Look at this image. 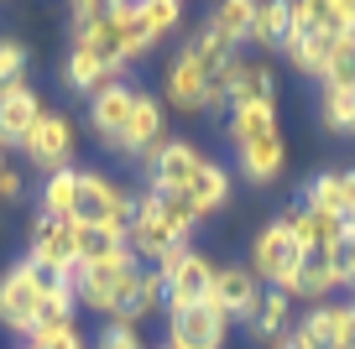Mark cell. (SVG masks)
<instances>
[{
	"label": "cell",
	"mask_w": 355,
	"mask_h": 349,
	"mask_svg": "<svg viewBox=\"0 0 355 349\" xmlns=\"http://www.w3.org/2000/svg\"><path fill=\"white\" fill-rule=\"evenodd\" d=\"M136 94H141V89L125 84V78L105 84L100 94H89V131L100 136L110 152L121 146V136H125V120H131V109H136Z\"/></svg>",
	"instance_id": "cell-12"
},
{
	"label": "cell",
	"mask_w": 355,
	"mask_h": 349,
	"mask_svg": "<svg viewBox=\"0 0 355 349\" xmlns=\"http://www.w3.org/2000/svg\"><path fill=\"white\" fill-rule=\"evenodd\" d=\"M199 229V219H193L189 198H162V193H136L131 204V224H125V240H131V256L136 261H162L167 251H178V245H189V235Z\"/></svg>",
	"instance_id": "cell-1"
},
{
	"label": "cell",
	"mask_w": 355,
	"mask_h": 349,
	"mask_svg": "<svg viewBox=\"0 0 355 349\" xmlns=\"http://www.w3.org/2000/svg\"><path fill=\"white\" fill-rule=\"evenodd\" d=\"M261 292H266V287L251 276V266H220V271H214V287H209V297H204V303L220 307L230 323H245V318H251V307L261 303Z\"/></svg>",
	"instance_id": "cell-16"
},
{
	"label": "cell",
	"mask_w": 355,
	"mask_h": 349,
	"mask_svg": "<svg viewBox=\"0 0 355 349\" xmlns=\"http://www.w3.org/2000/svg\"><path fill=\"white\" fill-rule=\"evenodd\" d=\"M47 109H42V94H37L32 84H6L0 89V146L11 152V146H21L26 136L37 131V120H42Z\"/></svg>",
	"instance_id": "cell-13"
},
{
	"label": "cell",
	"mask_w": 355,
	"mask_h": 349,
	"mask_svg": "<svg viewBox=\"0 0 355 349\" xmlns=\"http://www.w3.org/2000/svg\"><path fill=\"white\" fill-rule=\"evenodd\" d=\"M141 21L152 26V37L162 42L167 32H178V21H183V6H178V0H141Z\"/></svg>",
	"instance_id": "cell-35"
},
{
	"label": "cell",
	"mask_w": 355,
	"mask_h": 349,
	"mask_svg": "<svg viewBox=\"0 0 355 349\" xmlns=\"http://www.w3.org/2000/svg\"><path fill=\"white\" fill-rule=\"evenodd\" d=\"M26 266H32L37 276H47V282H73L78 271V251H73V224L68 219H32V245H26L21 256Z\"/></svg>",
	"instance_id": "cell-7"
},
{
	"label": "cell",
	"mask_w": 355,
	"mask_h": 349,
	"mask_svg": "<svg viewBox=\"0 0 355 349\" xmlns=\"http://www.w3.org/2000/svg\"><path fill=\"white\" fill-rule=\"evenodd\" d=\"M115 78H125L121 68H110L94 47H84V42H73L68 47V63H63V84L73 89V94H100L105 84H115Z\"/></svg>",
	"instance_id": "cell-19"
},
{
	"label": "cell",
	"mask_w": 355,
	"mask_h": 349,
	"mask_svg": "<svg viewBox=\"0 0 355 349\" xmlns=\"http://www.w3.org/2000/svg\"><path fill=\"white\" fill-rule=\"evenodd\" d=\"M241 328L256 339V344H272V349H277L282 339H288V328H293V297H282V292H272V287H266L261 303L251 307V318H245Z\"/></svg>",
	"instance_id": "cell-20"
},
{
	"label": "cell",
	"mask_w": 355,
	"mask_h": 349,
	"mask_svg": "<svg viewBox=\"0 0 355 349\" xmlns=\"http://www.w3.org/2000/svg\"><path fill=\"white\" fill-rule=\"evenodd\" d=\"M334 303H319V307H309L303 318H293V328H288V339L282 344L288 349H334Z\"/></svg>",
	"instance_id": "cell-26"
},
{
	"label": "cell",
	"mask_w": 355,
	"mask_h": 349,
	"mask_svg": "<svg viewBox=\"0 0 355 349\" xmlns=\"http://www.w3.org/2000/svg\"><path fill=\"white\" fill-rule=\"evenodd\" d=\"M298 204H303V208H319V214H329V219H345V214H350V204H355V167H329V172H313Z\"/></svg>",
	"instance_id": "cell-18"
},
{
	"label": "cell",
	"mask_w": 355,
	"mask_h": 349,
	"mask_svg": "<svg viewBox=\"0 0 355 349\" xmlns=\"http://www.w3.org/2000/svg\"><path fill=\"white\" fill-rule=\"evenodd\" d=\"M0 167H6V146H0Z\"/></svg>",
	"instance_id": "cell-43"
},
{
	"label": "cell",
	"mask_w": 355,
	"mask_h": 349,
	"mask_svg": "<svg viewBox=\"0 0 355 349\" xmlns=\"http://www.w3.org/2000/svg\"><path fill=\"white\" fill-rule=\"evenodd\" d=\"M282 37H288V0H256L245 47H256V53H277Z\"/></svg>",
	"instance_id": "cell-27"
},
{
	"label": "cell",
	"mask_w": 355,
	"mask_h": 349,
	"mask_svg": "<svg viewBox=\"0 0 355 349\" xmlns=\"http://www.w3.org/2000/svg\"><path fill=\"white\" fill-rule=\"evenodd\" d=\"M26 349H89V339L78 334V323H58V328H37Z\"/></svg>",
	"instance_id": "cell-37"
},
{
	"label": "cell",
	"mask_w": 355,
	"mask_h": 349,
	"mask_svg": "<svg viewBox=\"0 0 355 349\" xmlns=\"http://www.w3.org/2000/svg\"><path fill=\"white\" fill-rule=\"evenodd\" d=\"M345 287V271H340V256H303L298 266V282H293V297L309 307H319L324 297H334Z\"/></svg>",
	"instance_id": "cell-21"
},
{
	"label": "cell",
	"mask_w": 355,
	"mask_h": 349,
	"mask_svg": "<svg viewBox=\"0 0 355 349\" xmlns=\"http://www.w3.org/2000/svg\"><path fill=\"white\" fill-rule=\"evenodd\" d=\"M26 57H32V53H26L21 37H0V89L26 78Z\"/></svg>",
	"instance_id": "cell-36"
},
{
	"label": "cell",
	"mask_w": 355,
	"mask_h": 349,
	"mask_svg": "<svg viewBox=\"0 0 355 349\" xmlns=\"http://www.w3.org/2000/svg\"><path fill=\"white\" fill-rule=\"evenodd\" d=\"M334 349H355V297H345V303H334Z\"/></svg>",
	"instance_id": "cell-39"
},
{
	"label": "cell",
	"mask_w": 355,
	"mask_h": 349,
	"mask_svg": "<svg viewBox=\"0 0 355 349\" xmlns=\"http://www.w3.org/2000/svg\"><path fill=\"white\" fill-rule=\"evenodd\" d=\"M89 349H152V344L141 339L136 323H125V318H105V328L89 339Z\"/></svg>",
	"instance_id": "cell-34"
},
{
	"label": "cell",
	"mask_w": 355,
	"mask_h": 349,
	"mask_svg": "<svg viewBox=\"0 0 355 349\" xmlns=\"http://www.w3.org/2000/svg\"><path fill=\"white\" fill-rule=\"evenodd\" d=\"M73 208H78V167H63V172L42 177L37 214L42 219H68V224H73Z\"/></svg>",
	"instance_id": "cell-28"
},
{
	"label": "cell",
	"mask_w": 355,
	"mask_h": 349,
	"mask_svg": "<svg viewBox=\"0 0 355 349\" xmlns=\"http://www.w3.org/2000/svg\"><path fill=\"white\" fill-rule=\"evenodd\" d=\"M204 167H209V156H204L193 141H178V136H173V141H162L152 156H146V177H152L146 188L162 193V198H183Z\"/></svg>",
	"instance_id": "cell-9"
},
{
	"label": "cell",
	"mask_w": 355,
	"mask_h": 349,
	"mask_svg": "<svg viewBox=\"0 0 355 349\" xmlns=\"http://www.w3.org/2000/svg\"><path fill=\"white\" fill-rule=\"evenodd\" d=\"M277 219L293 229V240H298L303 256H340V245H345V219H329V214L303 208V204H293L288 214H277Z\"/></svg>",
	"instance_id": "cell-14"
},
{
	"label": "cell",
	"mask_w": 355,
	"mask_h": 349,
	"mask_svg": "<svg viewBox=\"0 0 355 349\" xmlns=\"http://www.w3.org/2000/svg\"><path fill=\"white\" fill-rule=\"evenodd\" d=\"M73 251H78V266H105V261L131 256V240H125V229L78 224V219H73Z\"/></svg>",
	"instance_id": "cell-22"
},
{
	"label": "cell",
	"mask_w": 355,
	"mask_h": 349,
	"mask_svg": "<svg viewBox=\"0 0 355 349\" xmlns=\"http://www.w3.org/2000/svg\"><path fill=\"white\" fill-rule=\"evenodd\" d=\"M152 271L162 276V287H167V307H193V303L209 297L220 266H214L204 251H193V245H178V251H167Z\"/></svg>",
	"instance_id": "cell-5"
},
{
	"label": "cell",
	"mask_w": 355,
	"mask_h": 349,
	"mask_svg": "<svg viewBox=\"0 0 355 349\" xmlns=\"http://www.w3.org/2000/svg\"><path fill=\"white\" fill-rule=\"evenodd\" d=\"M225 125H230V146H256V141H277L282 120H277V99H235L225 109Z\"/></svg>",
	"instance_id": "cell-17"
},
{
	"label": "cell",
	"mask_w": 355,
	"mask_h": 349,
	"mask_svg": "<svg viewBox=\"0 0 355 349\" xmlns=\"http://www.w3.org/2000/svg\"><path fill=\"white\" fill-rule=\"evenodd\" d=\"M0 323L21 339H32L42 328V276L26 261H11L0 271Z\"/></svg>",
	"instance_id": "cell-6"
},
{
	"label": "cell",
	"mask_w": 355,
	"mask_h": 349,
	"mask_svg": "<svg viewBox=\"0 0 355 349\" xmlns=\"http://www.w3.org/2000/svg\"><path fill=\"white\" fill-rule=\"evenodd\" d=\"M162 303H167V287H162V276L146 266L141 271V287H136V297H131V307H125V323H136L141 328L152 313H162Z\"/></svg>",
	"instance_id": "cell-30"
},
{
	"label": "cell",
	"mask_w": 355,
	"mask_h": 349,
	"mask_svg": "<svg viewBox=\"0 0 355 349\" xmlns=\"http://www.w3.org/2000/svg\"><path fill=\"white\" fill-rule=\"evenodd\" d=\"M230 339V318L209 303L193 307H167V344L162 349H225Z\"/></svg>",
	"instance_id": "cell-10"
},
{
	"label": "cell",
	"mask_w": 355,
	"mask_h": 349,
	"mask_svg": "<svg viewBox=\"0 0 355 349\" xmlns=\"http://www.w3.org/2000/svg\"><path fill=\"white\" fill-rule=\"evenodd\" d=\"M277 349H288V344H277Z\"/></svg>",
	"instance_id": "cell-44"
},
{
	"label": "cell",
	"mask_w": 355,
	"mask_h": 349,
	"mask_svg": "<svg viewBox=\"0 0 355 349\" xmlns=\"http://www.w3.org/2000/svg\"><path fill=\"white\" fill-rule=\"evenodd\" d=\"M319 120L329 136L355 141V94L350 89H319Z\"/></svg>",
	"instance_id": "cell-29"
},
{
	"label": "cell",
	"mask_w": 355,
	"mask_h": 349,
	"mask_svg": "<svg viewBox=\"0 0 355 349\" xmlns=\"http://www.w3.org/2000/svg\"><path fill=\"white\" fill-rule=\"evenodd\" d=\"M21 193H26V177L16 172L11 162H6V167H0V204H16Z\"/></svg>",
	"instance_id": "cell-40"
},
{
	"label": "cell",
	"mask_w": 355,
	"mask_h": 349,
	"mask_svg": "<svg viewBox=\"0 0 355 349\" xmlns=\"http://www.w3.org/2000/svg\"><path fill=\"white\" fill-rule=\"evenodd\" d=\"M340 271H345V287L355 292V229H345V245H340Z\"/></svg>",
	"instance_id": "cell-41"
},
{
	"label": "cell",
	"mask_w": 355,
	"mask_h": 349,
	"mask_svg": "<svg viewBox=\"0 0 355 349\" xmlns=\"http://www.w3.org/2000/svg\"><path fill=\"white\" fill-rule=\"evenodd\" d=\"M105 11H110L105 0H78V6H73V42H84V37L105 21Z\"/></svg>",
	"instance_id": "cell-38"
},
{
	"label": "cell",
	"mask_w": 355,
	"mask_h": 349,
	"mask_svg": "<svg viewBox=\"0 0 355 349\" xmlns=\"http://www.w3.org/2000/svg\"><path fill=\"white\" fill-rule=\"evenodd\" d=\"M209 73L214 68L193 53V42L178 47L173 63L162 68V94L157 99H162L167 109H178V115H199V109H209Z\"/></svg>",
	"instance_id": "cell-8"
},
{
	"label": "cell",
	"mask_w": 355,
	"mask_h": 349,
	"mask_svg": "<svg viewBox=\"0 0 355 349\" xmlns=\"http://www.w3.org/2000/svg\"><path fill=\"white\" fill-rule=\"evenodd\" d=\"M230 188H235L230 167H220V162H214V156H209V167H204V172L193 177V188H189V193H183V198H189L193 219H199V224H204V219H209V214H220V208L230 204Z\"/></svg>",
	"instance_id": "cell-23"
},
{
	"label": "cell",
	"mask_w": 355,
	"mask_h": 349,
	"mask_svg": "<svg viewBox=\"0 0 355 349\" xmlns=\"http://www.w3.org/2000/svg\"><path fill=\"white\" fill-rule=\"evenodd\" d=\"M209 26H214V32H225L235 47H245V37H251V0H225V6H214Z\"/></svg>",
	"instance_id": "cell-31"
},
{
	"label": "cell",
	"mask_w": 355,
	"mask_h": 349,
	"mask_svg": "<svg viewBox=\"0 0 355 349\" xmlns=\"http://www.w3.org/2000/svg\"><path fill=\"white\" fill-rule=\"evenodd\" d=\"M298 266H303V251H298V240H293V229L282 224V219H272V224H261V229L251 235V276H256L261 287L293 297Z\"/></svg>",
	"instance_id": "cell-3"
},
{
	"label": "cell",
	"mask_w": 355,
	"mask_h": 349,
	"mask_svg": "<svg viewBox=\"0 0 355 349\" xmlns=\"http://www.w3.org/2000/svg\"><path fill=\"white\" fill-rule=\"evenodd\" d=\"M110 32H115V42H121L125 63H141V57L157 47L152 26L141 21V6H110Z\"/></svg>",
	"instance_id": "cell-25"
},
{
	"label": "cell",
	"mask_w": 355,
	"mask_h": 349,
	"mask_svg": "<svg viewBox=\"0 0 355 349\" xmlns=\"http://www.w3.org/2000/svg\"><path fill=\"white\" fill-rule=\"evenodd\" d=\"M141 271H146V266L136 261V256H121V261H105V266H78V271H73L78 307L105 313V318H125L136 287H141Z\"/></svg>",
	"instance_id": "cell-2"
},
{
	"label": "cell",
	"mask_w": 355,
	"mask_h": 349,
	"mask_svg": "<svg viewBox=\"0 0 355 349\" xmlns=\"http://www.w3.org/2000/svg\"><path fill=\"white\" fill-rule=\"evenodd\" d=\"M313 21L329 37H355V0H313Z\"/></svg>",
	"instance_id": "cell-32"
},
{
	"label": "cell",
	"mask_w": 355,
	"mask_h": 349,
	"mask_svg": "<svg viewBox=\"0 0 355 349\" xmlns=\"http://www.w3.org/2000/svg\"><path fill=\"white\" fill-rule=\"evenodd\" d=\"M21 349H26V344H21Z\"/></svg>",
	"instance_id": "cell-45"
},
{
	"label": "cell",
	"mask_w": 355,
	"mask_h": 349,
	"mask_svg": "<svg viewBox=\"0 0 355 349\" xmlns=\"http://www.w3.org/2000/svg\"><path fill=\"white\" fill-rule=\"evenodd\" d=\"M345 229H355V204H350V214H345Z\"/></svg>",
	"instance_id": "cell-42"
},
{
	"label": "cell",
	"mask_w": 355,
	"mask_h": 349,
	"mask_svg": "<svg viewBox=\"0 0 355 349\" xmlns=\"http://www.w3.org/2000/svg\"><path fill=\"white\" fill-rule=\"evenodd\" d=\"M319 89H350V94H355V37H340V47H334Z\"/></svg>",
	"instance_id": "cell-33"
},
{
	"label": "cell",
	"mask_w": 355,
	"mask_h": 349,
	"mask_svg": "<svg viewBox=\"0 0 355 349\" xmlns=\"http://www.w3.org/2000/svg\"><path fill=\"white\" fill-rule=\"evenodd\" d=\"M167 141V115H162V99L157 94H136V109H131V120H125V136L115 152L121 156H136V162H146V156L157 152V146Z\"/></svg>",
	"instance_id": "cell-15"
},
{
	"label": "cell",
	"mask_w": 355,
	"mask_h": 349,
	"mask_svg": "<svg viewBox=\"0 0 355 349\" xmlns=\"http://www.w3.org/2000/svg\"><path fill=\"white\" fill-rule=\"evenodd\" d=\"M131 204H136V193L125 183H115V177L100 172V167H78V208H73L78 224L125 229L131 224Z\"/></svg>",
	"instance_id": "cell-4"
},
{
	"label": "cell",
	"mask_w": 355,
	"mask_h": 349,
	"mask_svg": "<svg viewBox=\"0 0 355 349\" xmlns=\"http://www.w3.org/2000/svg\"><path fill=\"white\" fill-rule=\"evenodd\" d=\"M26 162L37 167V172H63V167H73V152H78V136H73V120L68 115H58V109H47L42 120H37V131L21 141Z\"/></svg>",
	"instance_id": "cell-11"
},
{
	"label": "cell",
	"mask_w": 355,
	"mask_h": 349,
	"mask_svg": "<svg viewBox=\"0 0 355 349\" xmlns=\"http://www.w3.org/2000/svg\"><path fill=\"white\" fill-rule=\"evenodd\" d=\"M235 167H241V177H251L256 188H272L282 177V167H288V141H256V146H241L235 152Z\"/></svg>",
	"instance_id": "cell-24"
}]
</instances>
